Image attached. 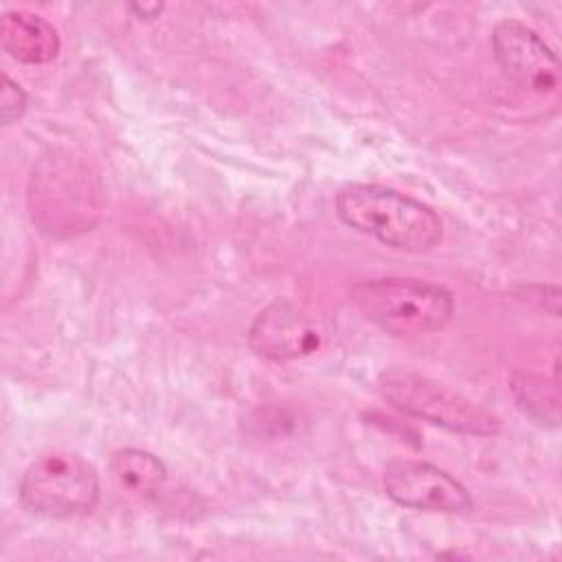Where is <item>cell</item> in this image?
I'll use <instances>...</instances> for the list:
<instances>
[{"label":"cell","mask_w":562,"mask_h":562,"mask_svg":"<svg viewBox=\"0 0 562 562\" xmlns=\"http://www.w3.org/2000/svg\"><path fill=\"white\" fill-rule=\"evenodd\" d=\"M2 48L22 64H48L59 55L57 29L37 13L9 11L0 22Z\"/></svg>","instance_id":"obj_9"},{"label":"cell","mask_w":562,"mask_h":562,"mask_svg":"<svg viewBox=\"0 0 562 562\" xmlns=\"http://www.w3.org/2000/svg\"><path fill=\"white\" fill-rule=\"evenodd\" d=\"M351 301L367 321L393 336L437 331L452 318V294L419 279H367L351 288Z\"/></svg>","instance_id":"obj_3"},{"label":"cell","mask_w":562,"mask_h":562,"mask_svg":"<svg viewBox=\"0 0 562 562\" xmlns=\"http://www.w3.org/2000/svg\"><path fill=\"white\" fill-rule=\"evenodd\" d=\"M338 217L378 241L406 250H430L441 239V220L424 202L378 184H345L336 195Z\"/></svg>","instance_id":"obj_2"},{"label":"cell","mask_w":562,"mask_h":562,"mask_svg":"<svg viewBox=\"0 0 562 562\" xmlns=\"http://www.w3.org/2000/svg\"><path fill=\"white\" fill-rule=\"evenodd\" d=\"M382 485L391 501L411 509L454 514L472 505L470 492L452 474L426 461H391L384 468Z\"/></svg>","instance_id":"obj_7"},{"label":"cell","mask_w":562,"mask_h":562,"mask_svg":"<svg viewBox=\"0 0 562 562\" xmlns=\"http://www.w3.org/2000/svg\"><path fill=\"white\" fill-rule=\"evenodd\" d=\"M248 342L257 356L288 362L314 353L321 334L299 307L279 299L257 314L248 329Z\"/></svg>","instance_id":"obj_8"},{"label":"cell","mask_w":562,"mask_h":562,"mask_svg":"<svg viewBox=\"0 0 562 562\" xmlns=\"http://www.w3.org/2000/svg\"><path fill=\"white\" fill-rule=\"evenodd\" d=\"M112 474L123 490L136 496L156 494L167 479L162 461L138 448L116 450L112 457Z\"/></svg>","instance_id":"obj_10"},{"label":"cell","mask_w":562,"mask_h":562,"mask_svg":"<svg viewBox=\"0 0 562 562\" xmlns=\"http://www.w3.org/2000/svg\"><path fill=\"white\" fill-rule=\"evenodd\" d=\"M26 110V94L15 83L9 75H2V88H0V112H2V123L11 125L22 119Z\"/></svg>","instance_id":"obj_12"},{"label":"cell","mask_w":562,"mask_h":562,"mask_svg":"<svg viewBox=\"0 0 562 562\" xmlns=\"http://www.w3.org/2000/svg\"><path fill=\"white\" fill-rule=\"evenodd\" d=\"M380 393L402 413L450 432L490 437L501 430L496 415L411 369H389L378 380Z\"/></svg>","instance_id":"obj_4"},{"label":"cell","mask_w":562,"mask_h":562,"mask_svg":"<svg viewBox=\"0 0 562 562\" xmlns=\"http://www.w3.org/2000/svg\"><path fill=\"white\" fill-rule=\"evenodd\" d=\"M494 57L503 75L522 90L551 94L560 88V64L553 48L527 24L503 20L492 33Z\"/></svg>","instance_id":"obj_6"},{"label":"cell","mask_w":562,"mask_h":562,"mask_svg":"<svg viewBox=\"0 0 562 562\" xmlns=\"http://www.w3.org/2000/svg\"><path fill=\"white\" fill-rule=\"evenodd\" d=\"M33 222L50 237H75L94 226L101 213V187L90 167L66 154L48 151L29 182Z\"/></svg>","instance_id":"obj_1"},{"label":"cell","mask_w":562,"mask_h":562,"mask_svg":"<svg viewBox=\"0 0 562 562\" xmlns=\"http://www.w3.org/2000/svg\"><path fill=\"white\" fill-rule=\"evenodd\" d=\"M518 406L540 422H558V393L540 375H516L512 382Z\"/></svg>","instance_id":"obj_11"},{"label":"cell","mask_w":562,"mask_h":562,"mask_svg":"<svg viewBox=\"0 0 562 562\" xmlns=\"http://www.w3.org/2000/svg\"><path fill=\"white\" fill-rule=\"evenodd\" d=\"M130 9L136 13L138 20H140V18H143V20H154V18L160 15L162 4H132Z\"/></svg>","instance_id":"obj_13"},{"label":"cell","mask_w":562,"mask_h":562,"mask_svg":"<svg viewBox=\"0 0 562 562\" xmlns=\"http://www.w3.org/2000/svg\"><path fill=\"white\" fill-rule=\"evenodd\" d=\"M20 501L29 512L46 518L88 514L99 501V474L81 454L46 452L22 474Z\"/></svg>","instance_id":"obj_5"}]
</instances>
